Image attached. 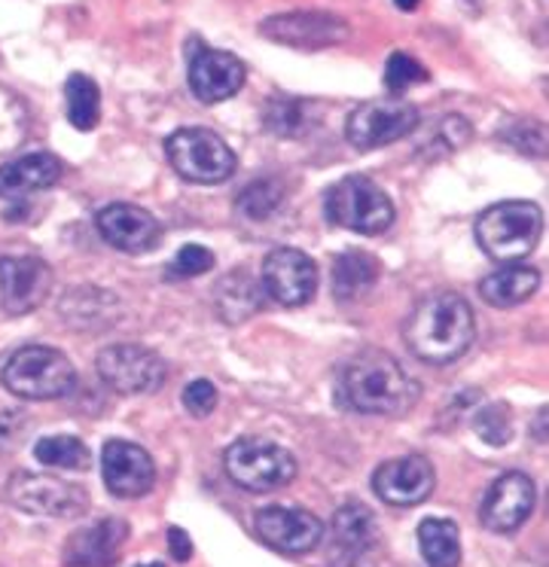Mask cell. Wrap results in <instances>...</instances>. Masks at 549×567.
Instances as JSON below:
<instances>
[{
	"label": "cell",
	"mask_w": 549,
	"mask_h": 567,
	"mask_svg": "<svg viewBox=\"0 0 549 567\" xmlns=\"http://www.w3.org/2000/svg\"><path fill=\"white\" fill-rule=\"evenodd\" d=\"M476 318L470 302L461 293L439 290L425 297L403 323V342L415 358L446 367L474 346Z\"/></svg>",
	"instance_id": "cell-1"
},
{
	"label": "cell",
	"mask_w": 549,
	"mask_h": 567,
	"mask_svg": "<svg viewBox=\"0 0 549 567\" xmlns=\"http://www.w3.org/2000/svg\"><path fill=\"white\" fill-rule=\"evenodd\" d=\"M421 388L397 360L366 348L342 370L339 400L360 415H403L418 403Z\"/></svg>",
	"instance_id": "cell-2"
},
{
	"label": "cell",
	"mask_w": 549,
	"mask_h": 567,
	"mask_svg": "<svg viewBox=\"0 0 549 567\" xmlns=\"http://www.w3.org/2000/svg\"><path fill=\"white\" fill-rule=\"evenodd\" d=\"M540 233H543V214L535 202H522V198L491 205L476 220V241L482 254L500 266L528 257L540 241Z\"/></svg>",
	"instance_id": "cell-3"
},
{
	"label": "cell",
	"mask_w": 549,
	"mask_h": 567,
	"mask_svg": "<svg viewBox=\"0 0 549 567\" xmlns=\"http://www.w3.org/2000/svg\"><path fill=\"white\" fill-rule=\"evenodd\" d=\"M0 382L22 400H59L73 391L77 370L59 348L24 346L3 363Z\"/></svg>",
	"instance_id": "cell-4"
},
{
	"label": "cell",
	"mask_w": 549,
	"mask_h": 567,
	"mask_svg": "<svg viewBox=\"0 0 549 567\" xmlns=\"http://www.w3.org/2000/svg\"><path fill=\"white\" fill-rule=\"evenodd\" d=\"M230 480L244 492L268 494L278 492L296 480V461L284 445L263 436H242L223 455Z\"/></svg>",
	"instance_id": "cell-5"
},
{
	"label": "cell",
	"mask_w": 549,
	"mask_h": 567,
	"mask_svg": "<svg viewBox=\"0 0 549 567\" xmlns=\"http://www.w3.org/2000/svg\"><path fill=\"white\" fill-rule=\"evenodd\" d=\"M327 217L348 233L382 235L394 223V205L376 181L352 174L327 189Z\"/></svg>",
	"instance_id": "cell-6"
},
{
	"label": "cell",
	"mask_w": 549,
	"mask_h": 567,
	"mask_svg": "<svg viewBox=\"0 0 549 567\" xmlns=\"http://www.w3.org/2000/svg\"><path fill=\"white\" fill-rule=\"evenodd\" d=\"M165 153L174 172L181 174L183 181L193 184H223L235 174V153L230 144L211 128H177L174 135L165 141Z\"/></svg>",
	"instance_id": "cell-7"
},
{
	"label": "cell",
	"mask_w": 549,
	"mask_h": 567,
	"mask_svg": "<svg viewBox=\"0 0 549 567\" xmlns=\"http://www.w3.org/2000/svg\"><path fill=\"white\" fill-rule=\"evenodd\" d=\"M7 501L22 513L47 518H77L89 509V492L77 482L47 473H12L7 482Z\"/></svg>",
	"instance_id": "cell-8"
},
{
	"label": "cell",
	"mask_w": 549,
	"mask_h": 567,
	"mask_svg": "<svg viewBox=\"0 0 549 567\" xmlns=\"http://www.w3.org/2000/svg\"><path fill=\"white\" fill-rule=\"evenodd\" d=\"M98 375L116 394L141 396L159 391L165 384L169 370L156 351L134 346V342H122V346H108L98 354Z\"/></svg>",
	"instance_id": "cell-9"
},
{
	"label": "cell",
	"mask_w": 549,
	"mask_h": 567,
	"mask_svg": "<svg viewBox=\"0 0 549 567\" xmlns=\"http://www.w3.org/2000/svg\"><path fill=\"white\" fill-rule=\"evenodd\" d=\"M415 125H418V107L415 104L403 99H376L354 107L345 132H348V141L357 150H378L400 141V137L413 135Z\"/></svg>",
	"instance_id": "cell-10"
},
{
	"label": "cell",
	"mask_w": 549,
	"mask_h": 567,
	"mask_svg": "<svg viewBox=\"0 0 549 567\" xmlns=\"http://www.w3.org/2000/svg\"><path fill=\"white\" fill-rule=\"evenodd\" d=\"M378 530L376 516L364 504H345L329 522V565L376 567Z\"/></svg>",
	"instance_id": "cell-11"
},
{
	"label": "cell",
	"mask_w": 549,
	"mask_h": 567,
	"mask_svg": "<svg viewBox=\"0 0 549 567\" xmlns=\"http://www.w3.org/2000/svg\"><path fill=\"white\" fill-rule=\"evenodd\" d=\"M260 284L268 297L284 309L308 306L317 293V266L315 259L305 257L296 247L272 250L260 271Z\"/></svg>",
	"instance_id": "cell-12"
},
{
	"label": "cell",
	"mask_w": 549,
	"mask_h": 567,
	"mask_svg": "<svg viewBox=\"0 0 549 567\" xmlns=\"http://www.w3.org/2000/svg\"><path fill=\"white\" fill-rule=\"evenodd\" d=\"M260 34L293 50H327L348 40L352 28L336 13H278L268 16Z\"/></svg>",
	"instance_id": "cell-13"
},
{
	"label": "cell",
	"mask_w": 549,
	"mask_h": 567,
	"mask_svg": "<svg viewBox=\"0 0 549 567\" xmlns=\"http://www.w3.org/2000/svg\"><path fill=\"white\" fill-rule=\"evenodd\" d=\"M254 528L260 540L281 555L312 553L324 537L321 518L299 506H263L254 516Z\"/></svg>",
	"instance_id": "cell-14"
},
{
	"label": "cell",
	"mask_w": 549,
	"mask_h": 567,
	"mask_svg": "<svg viewBox=\"0 0 549 567\" xmlns=\"http://www.w3.org/2000/svg\"><path fill=\"white\" fill-rule=\"evenodd\" d=\"M535 501V482L519 470H510L491 482V488L479 504V518L491 534H512L516 528H522L525 518L531 516Z\"/></svg>",
	"instance_id": "cell-15"
},
{
	"label": "cell",
	"mask_w": 549,
	"mask_h": 567,
	"mask_svg": "<svg viewBox=\"0 0 549 567\" xmlns=\"http://www.w3.org/2000/svg\"><path fill=\"white\" fill-rule=\"evenodd\" d=\"M52 269L40 257H0V309L28 315L47 302Z\"/></svg>",
	"instance_id": "cell-16"
},
{
	"label": "cell",
	"mask_w": 549,
	"mask_h": 567,
	"mask_svg": "<svg viewBox=\"0 0 549 567\" xmlns=\"http://www.w3.org/2000/svg\"><path fill=\"white\" fill-rule=\"evenodd\" d=\"M101 476L113 497H144L156 485V464L144 449L129 440H110L101 452Z\"/></svg>",
	"instance_id": "cell-17"
},
{
	"label": "cell",
	"mask_w": 549,
	"mask_h": 567,
	"mask_svg": "<svg viewBox=\"0 0 549 567\" xmlns=\"http://www.w3.org/2000/svg\"><path fill=\"white\" fill-rule=\"evenodd\" d=\"M437 473L425 455H403L385 461L373 473V492L390 506H418L434 494Z\"/></svg>",
	"instance_id": "cell-18"
},
{
	"label": "cell",
	"mask_w": 549,
	"mask_h": 567,
	"mask_svg": "<svg viewBox=\"0 0 549 567\" xmlns=\"http://www.w3.org/2000/svg\"><path fill=\"white\" fill-rule=\"evenodd\" d=\"M98 233L122 254H146L162 241V226L156 217L129 202H113L98 210Z\"/></svg>",
	"instance_id": "cell-19"
},
{
	"label": "cell",
	"mask_w": 549,
	"mask_h": 567,
	"mask_svg": "<svg viewBox=\"0 0 549 567\" xmlns=\"http://www.w3.org/2000/svg\"><path fill=\"white\" fill-rule=\"evenodd\" d=\"M244 86V64L223 50H202L190 62V89L199 101L217 104L238 95Z\"/></svg>",
	"instance_id": "cell-20"
},
{
	"label": "cell",
	"mask_w": 549,
	"mask_h": 567,
	"mask_svg": "<svg viewBox=\"0 0 549 567\" xmlns=\"http://www.w3.org/2000/svg\"><path fill=\"white\" fill-rule=\"evenodd\" d=\"M129 540V525L122 518H98L95 525L77 530L64 546V567H110Z\"/></svg>",
	"instance_id": "cell-21"
},
{
	"label": "cell",
	"mask_w": 549,
	"mask_h": 567,
	"mask_svg": "<svg viewBox=\"0 0 549 567\" xmlns=\"http://www.w3.org/2000/svg\"><path fill=\"white\" fill-rule=\"evenodd\" d=\"M61 181V162L52 153H28L22 159L0 165V198H24L52 189Z\"/></svg>",
	"instance_id": "cell-22"
},
{
	"label": "cell",
	"mask_w": 549,
	"mask_h": 567,
	"mask_svg": "<svg viewBox=\"0 0 549 567\" xmlns=\"http://www.w3.org/2000/svg\"><path fill=\"white\" fill-rule=\"evenodd\" d=\"M537 287H540V271L522 266V262H507L482 278L479 297L495 309H512V306H522L535 297Z\"/></svg>",
	"instance_id": "cell-23"
},
{
	"label": "cell",
	"mask_w": 549,
	"mask_h": 567,
	"mask_svg": "<svg viewBox=\"0 0 549 567\" xmlns=\"http://www.w3.org/2000/svg\"><path fill=\"white\" fill-rule=\"evenodd\" d=\"M382 266L373 254L366 250H345L333 259L329 266V278H333V297L339 302H354V299L366 297L378 281Z\"/></svg>",
	"instance_id": "cell-24"
},
{
	"label": "cell",
	"mask_w": 549,
	"mask_h": 567,
	"mask_svg": "<svg viewBox=\"0 0 549 567\" xmlns=\"http://www.w3.org/2000/svg\"><path fill=\"white\" fill-rule=\"evenodd\" d=\"M263 284L256 281L251 271H230L223 281H220L217 293H214V302H217L220 318L226 323H242L247 321L251 315L263 309Z\"/></svg>",
	"instance_id": "cell-25"
},
{
	"label": "cell",
	"mask_w": 549,
	"mask_h": 567,
	"mask_svg": "<svg viewBox=\"0 0 549 567\" xmlns=\"http://www.w3.org/2000/svg\"><path fill=\"white\" fill-rule=\"evenodd\" d=\"M418 546L430 567L461 565V534L451 518H425L418 528Z\"/></svg>",
	"instance_id": "cell-26"
},
{
	"label": "cell",
	"mask_w": 549,
	"mask_h": 567,
	"mask_svg": "<svg viewBox=\"0 0 549 567\" xmlns=\"http://www.w3.org/2000/svg\"><path fill=\"white\" fill-rule=\"evenodd\" d=\"M64 101H68V123L77 132H92L101 123V92H98L92 76H68V83H64Z\"/></svg>",
	"instance_id": "cell-27"
},
{
	"label": "cell",
	"mask_w": 549,
	"mask_h": 567,
	"mask_svg": "<svg viewBox=\"0 0 549 567\" xmlns=\"http://www.w3.org/2000/svg\"><path fill=\"white\" fill-rule=\"evenodd\" d=\"M34 457L52 470H85L89 467V445L77 436H43L37 440Z\"/></svg>",
	"instance_id": "cell-28"
},
{
	"label": "cell",
	"mask_w": 549,
	"mask_h": 567,
	"mask_svg": "<svg viewBox=\"0 0 549 567\" xmlns=\"http://www.w3.org/2000/svg\"><path fill=\"white\" fill-rule=\"evenodd\" d=\"M281 198H284V186L278 181H254L238 193L235 208L242 210L247 220H268L278 210Z\"/></svg>",
	"instance_id": "cell-29"
},
{
	"label": "cell",
	"mask_w": 549,
	"mask_h": 567,
	"mask_svg": "<svg viewBox=\"0 0 549 567\" xmlns=\"http://www.w3.org/2000/svg\"><path fill=\"white\" fill-rule=\"evenodd\" d=\"M430 74L427 68L406 52H394L385 64V89L390 92V99H400L406 89H413L415 83H427Z\"/></svg>",
	"instance_id": "cell-30"
},
{
	"label": "cell",
	"mask_w": 549,
	"mask_h": 567,
	"mask_svg": "<svg viewBox=\"0 0 549 567\" xmlns=\"http://www.w3.org/2000/svg\"><path fill=\"white\" fill-rule=\"evenodd\" d=\"M308 107L299 99H272L266 107V125L281 137H296L308 123Z\"/></svg>",
	"instance_id": "cell-31"
},
{
	"label": "cell",
	"mask_w": 549,
	"mask_h": 567,
	"mask_svg": "<svg viewBox=\"0 0 549 567\" xmlns=\"http://www.w3.org/2000/svg\"><path fill=\"white\" fill-rule=\"evenodd\" d=\"M476 433L488 445H507L512 436V415L507 403H488L476 415Z\"/></svg>",
	"instance_id": "cell-32"
},
{
	"label": "cell",
	"mask_w": 549,
	"mask_h": 567,
	"mask_svg": "<svg viewBox=\"0 0 549 567\" xmlns=\"http://www.w3.org/2000/svg\"><path fill=\"white\" fill-rule=\"evenodd\" d=\"M211 269H214V254L202 245L181 247V254L171 262V275H181V278H199Z\"/></svg>",
	"instance_id": "cell-33"
},
{
	"label": "cell",
	"mask_w": 549,
	"mask_h": 567,
	"mask_svg": "<svg viewBox=\"0 0 549 567\" xmlns=\"http://www.w3.org/2000/svg\"><path fill=\"white\" fill-rule=\"evenodd\" d=\"M181 400L190 415H195V419H207V415L217 409V388L207 382V379H195V382H190L183 388Z\"/></svg>",
	"instance_id": "cell-34"
},
{
	"label": "cell",
	"mask_w": 549,
	"mask_h": 567,
	"mask_svg": "<svg viewBox=\"0 0 549 567\" xmlns=\"http://www.w3.org/2000/svg\"><path fill=\"white\" fill-rule=\"evenodd\" d=\"M169 553L174 555V561H186L193 555V540L181 528H169Z\"/></svg>",
	"instance_id": "cell-35"
},
{
	"label": "cell",
	"mask_w": 549,
	"mask_h": 567,
	"mask_svg": "<svg viewBox=\"0 0 549 567\" xmlns=\"http://www.w3.org/2000/svg\"><path fill=\"white\" fill-rule=\"evenodd\" d=\"M535 436L540 440V443H547V409H540V412H537Z\"/></svg>",
	"instance_id": "cell-36"
},
{
	"label": "cell",
	"mask_w": 549,
	"mask_h": 567,
	"mask_svg": "<svg viewBox=\"0 0 549 567\" xmlns=\"http://www.w3.org/2000/svg\"><path fill=\"white\" fill-rule=\"evenodd\" d=\"M394 3H397L400 10H415V7H418L421 0H394Z\"/></svg>",
	"instance_id": "cell-37"
}]
</instances>
